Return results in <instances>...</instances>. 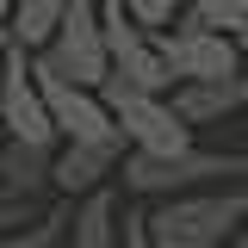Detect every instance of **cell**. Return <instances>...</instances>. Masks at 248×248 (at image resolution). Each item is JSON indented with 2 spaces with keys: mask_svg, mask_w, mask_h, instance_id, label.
I'll return each mask as SVG.
<instances>
[{
  "mask_svg": "<svg viewBox=\"0 0 248 248\" xmlns=\"http://www.w3.org/2000/svg\"><path fill=\"white\" fill-rule=\"evenodd\" d=\"M248 223V180L242 186H205V192H180L168 205L143 211L155 248H217Z\"/></svg>",
  "mask_w": 248,
  "mask_h": 248,
  "instance_id": "cell-1",
  "label": "cell"
},
{
  "mask_svg": "<svg viewBox=\"0 0 248 248\" xmlns=\"http://www.w3.org/2000/svg\"><path fill=\"white\" fill-rule=\"evenodd\" d=\"M248 155H217V149H186V155H124V186L130 192H205V186H242Z\"/></svg>",
  "mask_w": 248,
  "mask_h": 248,
  "instance_id": "cell-2",
  "label": "cell"
},
{
  "mask_svg": "<svg viewBox=\"0 0 248 248\" xmlns=\"http://www.w3.org/2000/svg\"><path fill=\"white\" fill-rule=\"evenodd\" d=\"M99 99H106V112H112V124H118V137L130 143V155H186L192 149V124L174 118L168 99L137 93V87H118V81H106Z\"/></svg>",
  "mask_w": 248,
  "mask_h": 248,
  "instance_id": "cell-3",
  "label": "cell"
},
{
  "mask_svg": "<svg viewBox=\"0 0 248 248\" xmlns=\"http://www.w3.org/2000/svg\"><path fill=\"white\" fill-rule=\"evenodd\" d=\"M99 37H106V62H112V81L118 87L155 93V99L174 93V75H168V62L155 50V37L124 13L118 0H99Z\"/></svg>",
  "mask_w": 248,
  "mask_h": 248,
  "instance_id": "cell-4",
  "label": "cell"
},
{
  "mask_svg": "<svg viewBox=\"0 0 248 248\" xmlns=\"http://www.w3.org/2000/svg\"><path fill=\"white\" fill-rule=\"evenodd\" d=\"M31 81H37V99H44V112H50V124H56V137L93 143V149H124V137H118V124H112V112H106L99 93L62 81L50 62H31Z\"/></svg>",
  "mask_w": 248,
  "mask_h": 248,
  "instance_id": "cell-5",
  "label": "cell"
},
{
  "mask_svg": "<svg viewBox=\"0 0 248 248\" xmlns=\"http://www.w3.org/2000/svg\"><path fill=\"white\" fill-rule=\"evenodd\" d=\"M44 62L56 68L62 81L87 87V93H99L106 81H112L106 37H99V0H68V13H62V25H56V37H50Z\"/></svg>",
  "mask_w": 248,
  "mask_h": 248,
  "instance_id": "cell-6",
  "label": "cell"
},
{
  "mask_svg": "<svg viewBox=\"0 0 248 248\" xmlns=\"http://www.w3.org/2000/svg\"><path fill=\"white\" fill-rule=\"evenodd\" d=\"M155 50H161V62H168L174 87H186V81H223V75H242V50H236V37L199 25V19H180V25L155 31Z\"/></svg>",
  "mask_w": 248,
  "mask_h": 248,
  "instance_id": "cell-7",
  "label": "cell"
},
{
  "mask_svg": "<svg viewBox=\"0 0 248 248\" xmlns=\"http://www.w3.org/2000/svg\"><path fill=\"white\" fill-rule=\"evenodd\" d=\"M0 130L13 143H31V149H50L56 143V124L37 99V81H31V50L6 37V62H0Z\"/></svg>",
  "mask_w": 248,
  "mask_h": 248,
  "instance_id": "cell-8",
  "label": "cell"
},
{
  "mask_svg": "<svg viewBox=\"0 0 248 248\" xmlns=\"http://www.w3.org/2000/svg\"><path fill=\"white\" fill-rule=\"evenodd\" d=\"M168 106L180 124H211V118H230V112H248V68L223 75V81H186V87L168 93Z\"/></svg>",
  "mask_w": 248,
  "mask_h": 248,
  "instance_id": "cell-9",
  "label": "cell"
},
{
  "mask_svg": "<svg viewBox=\"0 0 248 248\" xmlns=\"http://www.w3.org/2000/svg\"><path fill=\"white\" fill-rule=\"evenodd\" d=\"M118 155H124V149H93V143H68L62 155H50V186H56V192H68V199H75V192L87 199V192H99V186H106V174L118 168Z\"/></svg>",
  "mask_w": 248,
  "mask_h": 248,
  "instance_id": "cell-10",
  "label": "cell"
},
{
  "mask_svg": "<svg viewBox=\"0 0 248 248\" xmlns=\"http://www.w3.org/2000/svg\"><path fill=\"white\" fill-rule=\"evenodd\" d=\"M68 248H124V236H118V199H112L106 186L81 199L75 230H68Z\"/></svg>",
  "mask_w": 248,
  "mask_h": 248,
  "instance_id": "cell-11",
  "label": "cell"
},
{
  "mask_svg": "<svg viewBox=\"0 0 248 248\" xmlns=\"http://www.w3.org/2000/svg\"><path fill=\"white\" fill-rule=\"evenodd\" d=\"M0 186H6V199H37V192L50 186V149L6 143V149H0Z\"/></svg>",
  "mask_w": 248,
  "mask_h": 248,
  "instance_id": "cell-12",
  "label": "cell"
},
{
  "mask_svg": "<svg viewBox=\"0 0 248 248\" xmlns=\"http://www.w3.org/2000/svg\"><path fill=\"white\" fill-rule=\"evenodd\" d=\"M62 13H68V0H13L6 37H13V44H25V50H50Z\"/></svg>",
  "mask_w": 248,
  "mask_h": 248,
  "instance_id": "cell-13",
  "label": "cell"
},
{
  "mask_svg": "<svg viewBox=\"0 0 248 248\" xmlns=\"http://www.w3.org/2000/svg\"><path fill=\"white\" fill-rule=\"evenodd\" d=\"M186 6H192L186 19L223 31V37H242V31H248V0H186Z\"/></svg>",
  "mask_w": 248,
  "mask_h": 248,
  "instance_id": "cell-14",
  "label": "cell"
},
{
  "mask_svg": "<svg viewBox=\"0 0 248 248\" xmlns=\"http://www.w3.org/2000/svg\"><path fill=\"white\" fill-rule=\"evenodd\" d=\"M62 223H68V211H50V217H37L31 230H19V236H6L0 248H56V242H62Z\"/></svg>",
  "mask_w": 248,
  "mask_h": 248,
  "instance_id": "cell-15",
  "label": "cell"
},
{
  "mask_svg": "<svg viewBox=\"0 0 248 248\" xmlns=\"http://www.w3.org/2000/svg\"><path fill=\"white\" fill-rule=\"evenodd\" d=\"M118 6H124V13H130L143 31H168V25H174V6H180V0H118Z\"/></svg>",
  "mask_w": 248,
  "mask_h": 248,
  "instance_id": "cell-16",
  "label": "cell"
},
{
  "mask_svg": "<svg viewBox=\"0 0 248 248\" xmlns=\"http://www.w3.org/2000/svg\"><path fill=\"white\" fill-rule=\"evenodd\" d=\"M37 217H31V199H0V242L6 236H19V230H31Z\"/></svg>",
  "mask_w": 248,
  "mask_h": 248,
  "instance_id": "cell-17",
  "label": "cell"
},
{
  "mask_svg": "<svg viewBox=\"0 0 248 248\" xmlns=\"http://www.w3.org/2000/svg\"><path fill=\"white\" fill-rule=\"evenodd\" d=\"M118 236H124V248H155L149 230H143V211H124V230H118Z\"/></svg>",
  "mask_w": 248,
  "mask_h": 248,
  "instance_id": "cell-18",
  "label": "cell"
},
{
  "mask_svg": "<svg viewBox=\"0 0 248 248\" xmlns=\"http://www.w3.org/2000/svg\"><path fill=\"white\" fill-rule=\"evenodd\" d=\"M230 248H248V223H242V230H236V236H230Z\"/></svg>",
  "mask_w": 248,
  "mask_h": 248,
  "instance_id": "cell-19",
  "label": "cell"
},
{
  "mask_svg": "<svg viewBox=\"0 0 248 248\" xmlns=\"http://www.w3.org/2000/svg\"><path fill=\"white\" fill-rule=\"evenodd\" d=\"M236 50H242V56H248V31H242V37H236Z\"/></svg>",
  "mask_w": 248,
  "mask_h": 248,
  "instance_id": "cell-20",
  "label": "cell"
},
{
  "mask_svg": "<svg viewBox=\"0 0 248 248\" xmlns=\"http://www.w3.org/2000/svg\"><path fill=\"white\" fill-rule=\"evenodd\" d=\"M0 62H6V31H0Z\"/></svg>",
  "mask_w": 248,
  "mask_h": 248,
  "instance_id": "cell-21",
  "label": "cell"
},
{
  "mask_svg": "<svg viewBox=\"0 0 248 248\" xmlns=\"http://www.w3.org/2000/svg\"><path fill=\"white\" fill-rule=\"evenodd\" d=\"M0 31H6V6H0Z\"/></svg>",
  "mask_w": 248,
  "mask_h": 248,
  "instance_id": "cell-22",
  "label": "cell"
},
{
  "mask_svg": "<svg viewBox=\"0 0 248 248\" xmlns=\"http://www.w3.org/2000/svg\"><path fill=\"white\" fill-rule=\"evenodd\" d=\"M0 199H6V186H0Z\"/></svg>",
  "mask_w": 248,
  "mask_h": 248,
  "instance_id": "cell-23",
  "label": "cell"
},
{
  "mask_svg": "<svg viewBox=\"0 0 248 248\" xmlns=\"http://www.w3.org/2000/svg\"><path fill=\"white\" fill-rule=\"evenodd\" d=\"M242 137H248V124H242Z\"/></svg>",
  "mask_w": 248,
  "mask_h": 248,
  "instance_id": "cell-24",
  "label": "cell"
},
{
  "mask_svg": "<svg viewBox=\"0 0 248 248\" xmlns=\"http://www.w3.org/2000/svg\"><path fill=\"white\" fill-rule=\"evenodd\" d=\"M0 6H6V0H0Z\"/></svg>",
  "mask_w": 248,
  "mask_h": 248,
  "instance_id": "cell-25",
  "label": "cell"
}]
</instances>
